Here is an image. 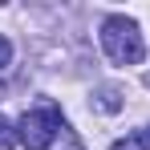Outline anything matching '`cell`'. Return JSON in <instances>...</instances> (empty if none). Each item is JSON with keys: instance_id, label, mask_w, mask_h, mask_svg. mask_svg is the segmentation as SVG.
<instances>
[{"instance_id": "cell-1", "label": "cell", "mask_w": 150, "mask_h": 150, "mask_svg": "<svg viewBox=\"0 0 150 150\" xmlns=\"http://www.w3.org/2000/svg\"><path fill=\"white\" fill-rule=\"evenodd\" d=\"M101 49L118 65H138L142 53H146L142 49V33H138V25L130 16H105L101 21Z\"/></svg>"}, {"instance_id": "cell-2", "label": "cell", "mask_w": 150, "mask_h": 150, "mask_svg": "<svg viewBox=\"0 0 150 150\" xmlns=\"http://www.w3.org/2000/svg\"><path fill=\"white\" fill-rule=\"evenodd\" d=\"M57 134H65V118H61V110H57L53 101L28 110L25 118L16 122V138H21L28 150H49Z\"/></svg>"}, {"instance_id": "cell-3", "label": "cell", "mask_w": 150, "mask_h": 150, "mask_svg": "<svg viewBox=\"0 0 150 150\" xmlns=\"http://www.w3.org/2000/svg\"><path fill=\"white\" fill-rule=\"evenodd\" d=\"M110 150H150V130H134V134L118 138Z\"/></svg>"}, {"instance_id": "cell-4", "label": "cell", "mask_w": 150, "mask_h": 150, "mask_svg": "<svg viewBox=\"0 0 150 150\" xmlns=\"http://www.w3.org/2000/svg\"><path fill=\"white\" fill-rule=\"evenodd\" d=\"M93 105H98V110H105V114H114V110H122V93H118L114 85H105V89H98V93H93Z\"/></svg>"}, {"instance_id": "cell-5", "label": "cell", "mask_w": 150, "mask_h": 150, "mask_svg": "<svg viewBox=\"0 0 150 150\" xmlns=\"http://www.w3.org/2000/svg\"><path fill=\"white\" fill-rule=\"evenodd\" d=\"M16 142H21V138H16V130L8 126V118H0V150H12Z\"/></svg>"}, {"instance_id": "cell-6", "label": "cell", "mask_w": 150, "mask_h": 150, "mask_svg": "<svg viewBox=\"0 0 150 150\" xmlns=\"http://www.w3.org/2000/svg\"><path fill=\"white\" fill-rule=\"evenodd\" d=\"M8 65H12V41L0 37V69H8Z\"/></svg>"}, {"instance_id": "cell-7", "label": "cell", "mask_w": 150, "mask_h": 150, "mask_svg": "<svg viewBox=\"0 0 150 150\" xmlns=\"http://www.w3.org/2000/svg\"><path fill=\"white\" fill-rule=\"evenodd\" d=\"M65 142H69V150H81V142H77L73 134H69V126H65Z\"/></svg>"}]
</instances>
